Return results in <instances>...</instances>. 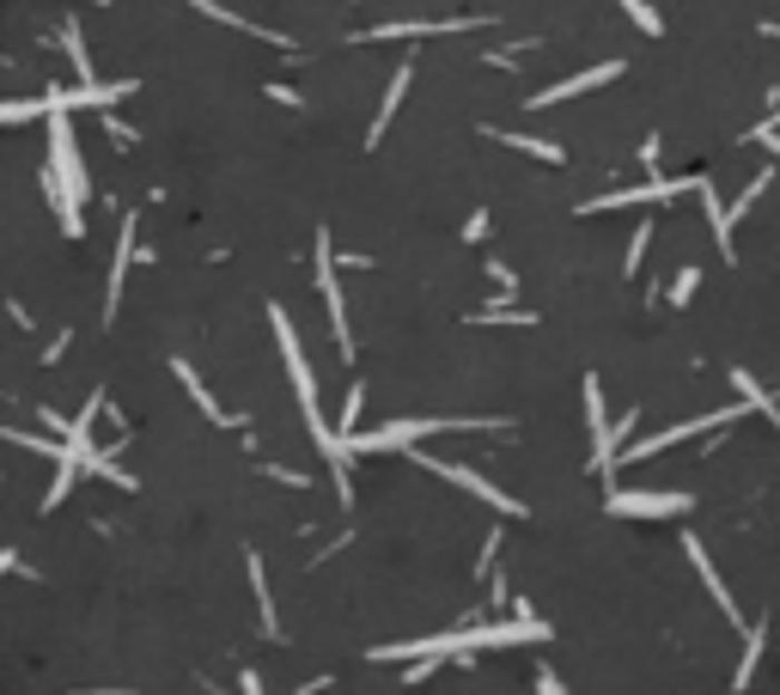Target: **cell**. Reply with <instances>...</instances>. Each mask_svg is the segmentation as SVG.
Instances as JSON below:
<instances>
[{
	"mask_svg": "<svg viewBox=\"0 0 780 695\" xmlns=\"http://www.w3.org/2000/svg\"><path fill=\"white\" fill-rule=\"evenodd\" d=\"M269 324H275V342H281V360H287L293 397H299V409H305V428H311V440L323 446V458H330V452H335V433H330V421H323L318 379H311V360H305V348H299V330H293L287 305H269Z\"/></svg>",
	"mask_w": 780,
	"mask_h": 695,
	"instance_id": "6da1fadb",
	"label": "cell"
},
{
	"mask_svg": "<svg viewBox=\"0 0 780 695\" xmlns=\"http://www.w3.org/2000/svg\"><path fill=\"white\" fill-rule=\"evenodd\" d=\"M604 507L616 519H683L695 495H683V488H610Z\"/></svg>",
	"mask_w": 780,
	"mask_h": 695,
	"instance_id": "7a4b0ae2",
	"label": "cell"
},
{
	"mask_svg": "<svg viewBox=\"0 0 780 695\" xmlns=\"http://www.w3.org/2000/svg\"><path fill=\"white\" fill-rule=\"evenodd\" d=\"M415 463H421V470H433V476H446V482H458V488H470L476 500H488L494 512H506V519H525V500H513L506 495V488H494L488 476H476V470H464V463H439L433 452H409Z\"/></svg>",
	"mask_w": 780,
	"mask_h": 695,
	"instance_id": "3957f363",
	"label": "cell"
},
{
	"mask_svg": "<svg viewBox=\"0 0 780 695\" xmlns=\"http://www.w3.org/2000/svg\"><path fill=\"white\" fill-rule=\"evenodd\" d=\"M318 293L330 305V336L342 348V360H354V336H348V300H342V281H335V251H330V232H318Z\"/></svg>",
	"mask_w": 780,
	"mask_h": 695,
	"instance_id": "277c9868",
	"label": "cell"
},
{
	"mask_svg": "<svg viewBox=\"0 0 780 695\" xmlns=\"http://www.w3.org/2000/svg\"><path fill=\"white\" fill-rule=\"evenodd\" d=\"M750 403H725V409H713V415H701V421H677V428H665V433H653V440H634L628 452H622V463H641V458H659L665 446H683V440H695V433H713V428H725V421H738Z\"/></svg>",
	"mask_w": 780,
	"mask_h": 695,
	"instance_id": "5b68a950",
	"label": "cell"
},
{
	"mask_svg": "<svg viewBox=\"0 0 780 695\" xmlns=\"http://www.w3.org/2000/svg\"><path fill=\"white\" fill-rule=\"evenodd\" d=\"M683 189H701V177H646L641 189H616V196H597L585 202L579 214H610V208H653V202H671Z\"/></svg>",
	"mask_w": 780,
	"mask_h": 695,
	"instance_id": "8992f818",
	"label": "cell"
},
{
	"mask_svg": "<svg viewBox=\"0 0 780 695\" xmlns=\"http://www.w3.org/2000/svg\"><path fill=\"white\" fill-rule=\"evenodd\" d=\"M585 428H592V470L610 476V470H616V458H622V452H616L622 433L610 428V415H604V384H597L592 372H585Z\"/></svg>",
	"mask_w": 780,
	"mask_h": 695,
	"instance_id": "52a82bcc",
	"label": "cell"
},
{
	"mask_svg": "<svg viewBox=\"0 0 780 695\" xmlns=\"http://www.w3.org/2000/svg\"><path fill=\"white\" fill-rule=\"evenodd\" d=\"M49 172H56L61 184H68V196H74V202H86V165H80V153H74L68 110L49 116Z\"/></svg>",
	"mask_w": 780,
	"mask_h": 695,
	"instance_id": "ba28073f",
	"label": "cell"
},
{
	"mask_svg": "<svg viewBox=\"0 0 780 695\" xmlns=\"http://www.w3.org/2000/svg\"><path fill=\"white\" fill-rule=\"evenodd\" d=\"M683 556H689V568L701 574V586L713 591V604H720V610L732 616V623H744V616H738V598H732V586H725V579H720V568L708 561V544H701V537H683Z\"/></svg>",
	"mask_w": 780,
	"mask_h": 695,
	"instance_id": "9c48e42d",
	"label": "cell"
},
{
	"mask_svg": "<svg viewBox=\"0 0 780 695\" xmlns=\"http://www.w3.org/2000/svg\"><path fill=\"white\" fill-rule=\"evenodd\" d=\"M482 19H402V25H372V43H390V37H446V31H476Z\"/></svg>",
	"mask_w": 780,
	"mask_h": 695,
	"instance_id": "30bf717a",
	"label": "cell"
},
{
	"mask_svg": "<svg viewBox=\"0 0 780 695\" xmlns=\"http://www.w3.org/2000/svg\"><path fill=\"white\" fill-rule=\"evenodd\" d=\"M616 74H622V61H597V68L574 74V80H562V86H549V92H537V98H530V110H537V105H562V98H579V92H592V86H610Z\"/></svg>",
	"mask_w": 780,
	"mask_h": 695,
	"instance_id": "8fae6325",
	"label": "cell"
},
{
	"mask_svg": "<svg viewBox=\"0 0 780 695\" xmlns=\"http://www.w3.org/2000/svg\"><path fill=\"white\" fill-rule=\"evenodd\" d=\"M172 372H177V384H184V391H189V403L202 409V415L214 421V428H238V415H226V409H220L214 397H207V384L195 379V366H189V360H172Z\"/></svg>",
	"mask_w": 780,
	"mask_h": 695,
	"instance_id": "7c38bea8",
	"label": "cell"
},
{
	"mask_svg": "<svg viewBox=\"0 0 780 695\" xmlns=\"http://www.w3.org/2000/svg\"><path fill=\"white\" fill-rule=\"evenodd\" d=\"M128 256H135V221H123V238H116V256H110V281H104V317H116V300H123V281H128Z\"/></svg>",
	"mask_w": 780,
	"mask_h": 695,
	"instance_id": "4fadbf2b",
	"label": "cell"
},
{
	"mask_svg": "<svg viewBox=\"0 0 780 695\" xmlns=\"http://www.w3.org/2000/svg\"><path fill=\"white\" fill-rule=\"evenodd\" d=\"M762 647H769V623H750L744 653H738V672H732V689H750V677H757V665H762Z\"/></svg>",
	"mask_w": 780,
	"mask_h": 695,
	"instance_id": "5bb4252c",
	"label": "cell"
},
{
	"mask_svg": "<svg viewBox=\"0 0 780 695\" xmlns=\"http://www.w3.org/2000/svg\"><path fill=\"white\" fill-rule=\"evenodd\" d=\"M409 80H415V68L402 61L397 74H390V92H384V105H379V116H372V135H367V147H379L384 140V128H390V116H397V105H402V92H409Z\"/></svg>",
	"mask_w": 780,
	"mask_h": 695,
	"instance_id": "9a60e30c",
	"label": "cell"
},
{
	"mask_svg": "<svg viewBox=\"0 0 780 695\" xmlns=\"http://www.w3.org/2000/svg\"><path fill=\"white\" fill-rule=\"evenodd\" d=\"M695 196H701V208H708V226H713V244H720V256H732V221H725V202L713 196V184H708V177H701V189H695Z\"/></svg>",
	"mask_w": 780,
	"mask_h": 695,
	"instance_id": "2e32d148",
	"label": "cell"
},
{
	"mask_svg": "<svg viewBox=\"0 0 780 695\" xmlns=\"http://www.w3.org/2000/svg\"><path fill=\"white\" fill-rule=\"evenodd\" d=\"M732 391H738V397H744V403H750V409H757V415H762V421H774V428H780V403H774V397H769V391H762V384H757V379H750V372H744V366H738V372H732Z\"/></svg>",
	"mask_w": 780,
	"mask_h": 695,
	"instance_id": "e0dca14e",
	"label": "cell"
},
{
	"mask_svg": "<svg viewBox=\"0 0 780 695\" xmlns=\"http://www.w3.org/2000/svg\"><path fill=\"white\" fill-rule=\"evenodd\" d=\"M244 568H251V591H256V610H263V628L275 635V598H269V574H263V556H244Z\"/></svg>",
	"mask_w": 780,
	"mask_h": 695,
	"instance_id": "ac0fdd59",
	"label": "cell"
},
{
	"mask_svg": "<svg viewBox=\"0 0 780 695\" xmlns=\"http://www.w3.org/2000/svg\"><path fill=\"white\" fill-rule=\"evenodd\" d=\"M494 140H506V147H518V153H537L543 165H562V159H567L555 140H537V135H506V128H494Z\"/></svg>",
	"mask_w": 780,
	"mask_h": 695,
	"instance_id": "d6986e66",
	"label": "cell"
},
{
	"mask_svg": "<svg viewBox=\"0 0 780 695\" xmlns=\"http://www.w3.org/2000/svg\"><path fill=\"white\" fill-rule=\"evenodd\" d=\"M86 476H104L110 488H135V476H128V470H123V463H116L110 452H98V446L86 452Z\"/></svg>",
	"mask_w": 780,
	"mask_h": 695,
	"instance_id": "ffe728a7",
	"label": "cell"
},
{
	"mask_svg": "<svg viewBox=\"0 0 780 695\" xmlns=\"http://www.w3.org/2000/svg\"><path fill=\"white\" fill-rule=\"evenodd\" d=\"M476 324H537V312H513V300H488V312H476Z\"/></svg>",
	"mask_w": 780,
	"mask_h": 695,
	"instance_id": "44dd1931",
	"label": "cell"
},
{
	"mask_svg": "<svg viewBox=\"0 0 780 695\" xmlns=\"http://www.w3.org/2000/svg\"><path fill=\"white\" fill-rule=\"evenodd\" d=\"M695 287H701V268H695V263H683V268H677V281H671V305H689V300H695Z\"/></svg>",
	"mask_w": 780,
	"mask_h": 695,
	"instance_id": "7402d4cb",
	"label": "cell"
},
{
	"mask_svg": "<svg viewBox=\"0 0 780 695\" xmlns=\"http://www.w3.org/2000/svg\"><path fill=\"white\" fill-rule=\"evenodd\" d=\"M616 7H622V12H628V19H634V25H641V31H646V37H659V31H665V25H659V12H653V7H646V0H616Z\"/></svg>",
	"mask_w": 780,
	"mask_h": 695,
	"instance_id": "603a6c76",
	"label": "cell"
},
{
	"mask_svg": "<svg viewBox=\"0 0 780 695\" xmlns=\"http://www.w3.org/2000/svg\"><path fill=\"white\" fill-rule=\"evenodd\" d=\"M646 244H653V226H634V244H628V256H622V275H634V268L646 263Z\"/></svg>",
	"mask_w": 780,
	"mask_h": 695,
	"instance_id": "cb8c5ba5",
	"label": "cell"
},
{
	"mask_svg": "<svg viewBox=\"0 0 780 695\" xmlns=\"http://www.w3.org/2000/svg\"><path fill=\"white\" fill-rule=\"evenodd\" d=\"M360 403H367V391L354 384V391H348V403H342V433H354V421H360Z\"/></svg>",
	"mask_w": 780,
	"mask_h": 695,
	"instance_id": "d4e9b609",
	"label": "cell"
},
{
	"mask_svg": "<svg viewBox=\"0 0 780 695\" xmlns=\"http://www.w3.org/2000/svg\"><path fill=\"white\" fill-rule=\"evenodd\" d=\"M757 140L769 147V159H780V128H774V123H762V128H757Z\"/></svg>",
	"mask_w": 780,
	"mask_h": 695,
	"instance_id": "484cf974",
	"label": "cell"
},
{
	"mask_svg": "<svg viewBox=\"0 0 780 695\" xmlns=\"http://www.w3.org/2000/svg\"><path fill=\"white\" fill-rule=\"evenodd\" d=\"M537 695H567V689H562V677H555V672H537Z\"/></svg>",
	"mask_w": 780,
	"mask_h": 695,
	"instance_id": "4316f807",
	"label": "cell"
},
{
	"mask_svg": "<svg viewBox=\"0 0 780 695\" xmlns=\"http://www.w3.org/2000/svg\"><path fill=\"white\" fill-rule=\"evenodd\" d=\"M244 695H263V684H256V672H244Z\"/></svg>",
	"mask_w": 780,
	"mask_h": 695,
	"instance_id": "83f0119b",
	"label": "cell"
}]
</instances>
